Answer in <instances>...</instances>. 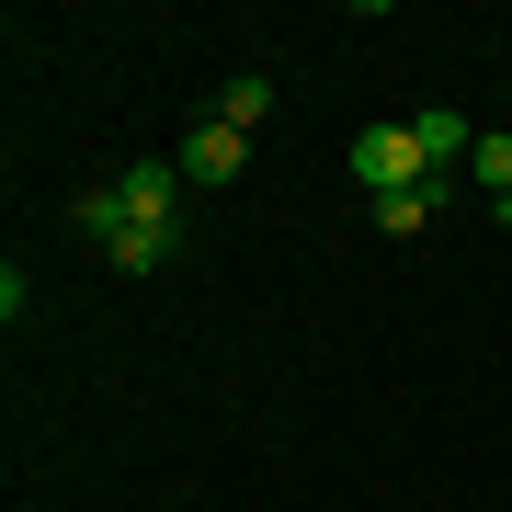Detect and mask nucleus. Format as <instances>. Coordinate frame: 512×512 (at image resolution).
Segmentation results:
<instances>
[{
  "label": "nucleus",
  "mask_w": 512,
  "mask_h": 512,
  "mask_svg": "<svg viewBox=\"0 0 512 512\" xmlns=\"http://www.w3.org/2000/svg\"><path fill=\"white\" fill-rule=\"evenodd\" d=\"M353 183L387 205V194H421V183H433V160H421L410 126H365V137H353Z\"/></svg>",
  "instance_id": "f257e3e1"
},
{
  "label": "nucleus",
  "mask_w": 512,
  "mask_h": 512,
  "mask_svg": "<svg viewBox=\"0 0 512 512\" xmlns=\"http://www.w3.org/2000/svg\"><path fill=\"white\" fill-rule=\"evenodd\" d=\"M126 217L137 228H183V160H137L126 171Z\"/></svg>",
  "instance_id": "f03ea898"
},
{
  "label": "nucleus",
  "mask_w": 512,
  "mask_h": 512,
  "mask_svg": "<svg viewBox=\"0 0 512 512\" xmlns=\"http://www.w3.org/2000/svg\"><path fill=\"white\" fill-rule=\"evenodd\" d=\"M239 160H251V137H239V126H194V137H183V183H228Z\"/></svg>",
  "instance_id": "7ed1b4c3"
},
{
  "label": "nucleus",
  "mask_w": 512,
  "mask_h": 512,
  "mask_svg": "<svg viewBox=\"0 0 512 512\" xmlns=\"http://www.w3.org/2000/svg\"><path fill=\"white\" fill-rule=\"evenodd\" d=\"M467 183H478V194H490L501 217H512V126H490V137L467 148Z\"/></svg>",
  "instance_id": "20e7f679"
},
{
  "label": "nucleus",
  "mask_w": 512,
  "mask_h": 512,
  "mask_svg": "<svg viewBox=\"0 0 512 512\" xmlns=\"http://www.w3.org/2000/svg\"><path fill=\"white\" fill-rule=\"evenodd\" d=\"M171 239H183V228H137V217H126L103 251H114V274H160V262H171Z\"/></svg>",
  "instance_id": "39448f33"
},
{
  "label": "nucleus",
  "mask_w": 512,
  "mask_h": 512,
  "mask_svg": "<svg viewBox=\"0 0 512 512\" xmlns=\"http://www.w3.org/2000/svg\"><path fill=\"white\" fill-rule=\"evenodd\" d=\"M262 114H274V80H262V69H239L228 92H217V126H239V137H251Z\"/></svg>",
  "instance_id": "423d86ee"
},
{
  "label": "nucleus",
  "mask_w": 512,
  "mask_h": 512,
  "mask_svg": "<svg viewBox=\"0 0 512 512\" xmlns=\"http://www.w3.org/2000/svg\"><path fill=\"white\" fill-rule=\"evenodd\" d=\"M69 228H80V239H114V228H126V194H80Z\"/></svg>",
  "instance_id": "0eeeda50"
}]
</instances>
